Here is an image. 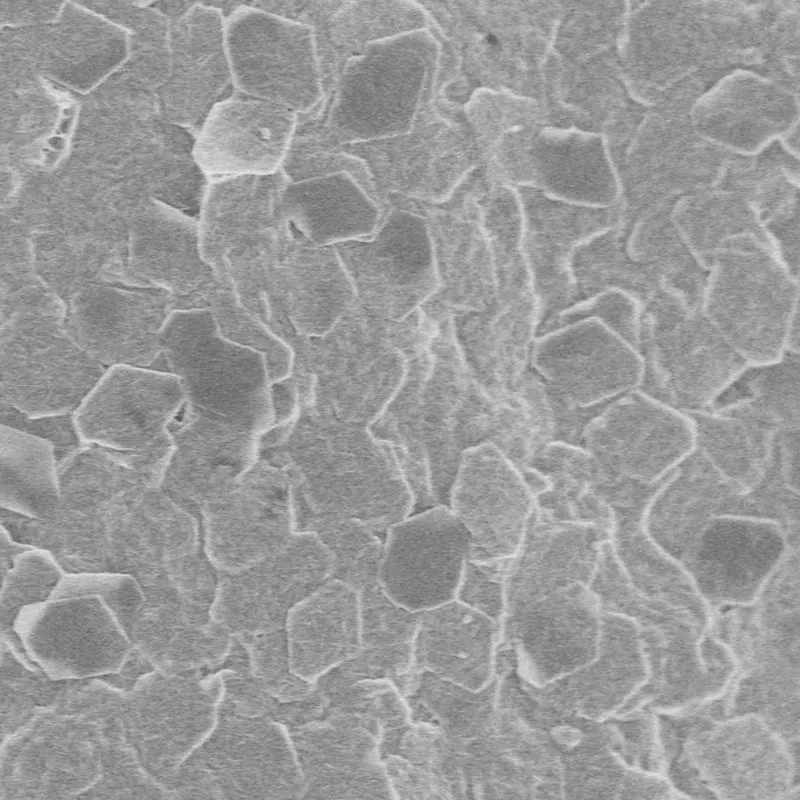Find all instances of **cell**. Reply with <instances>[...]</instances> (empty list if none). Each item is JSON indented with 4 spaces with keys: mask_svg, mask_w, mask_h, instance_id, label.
Returning a JSON list of instances; mask_svg holds the SVG:
<instances>
[{
    "mask_svg": "<svg viewBox=\"0 0 800 800\" xmlns=\"http://www.w3.org/2000/svg\"><path fill=\"white\" fill-rule=\"evenodd\" d=\"M285 631L292 672L316 683L360 650L359 590L328 579L290 610Z\"/></svg>",
    "mask_w": 800,
    "mask_h": 800,
    "instance_id": "cell-35",
    "label": "cell"
},
{
    "mask_svg": "<svg viewBox=\"0 0 800 800\" xmlns=\"http://www.w3.org/2000/svg\"><path fill=\"white\" fill-rule=\"evenodd\" d=\"M437 59L427 29L374 43L349 59L314 108L328 139L340 147L412 131Z\"/></svg>",
    "mask_w": 800,
    "mask_h": 800,
    "instance_id": "cell-5",
    "label": "cell"
},
{
    "mask_svg": "<svg viewBox=\"0 0 800 800\" xmlns=\"http://www.w3.org/2000/svg\"><path fill=\"white\" fill-rule=\"evenodd\" d=\"M521 474L535 508L550 520L612 530L614 514L602 498L606 473L583 447L549 442L528 459Z\"/></svg>",
    "mask_w": 800,
    "mask_h": 800,
    "instance_id": "cell-39",
    "label": "cell"
},
{
    "mask_svg": "<svg viewBox=\"0 0 800 800\" xmlns=\"http://www.w3.org/2000/svg\"><path fill=\"white\" fill-rule=\"evenodd\" d=\"M236 638L247 651L254 678L278 701H304L318 693L316 683L308 682L292 672L285 627Z\"/></svg>",
    "mask_w": 800,
    "mask_h": 800,
    "instance_id": "cell-49",
    "label": "cell"
},
{
    "mask_svg": "<svg viewBox=\"0 0 800 800\" xmlns=\"http://www.w3.org/2000/svg\"><path fill=\"white\" fill-rule=\"evenodd\" d=\"M332 557L310 532H296L278 552L218 574L210 614L235 637L285 627L290 610L331 578Z\"/></svg>",
    "mask_w": 800,
    "mask_h": 800,
    "instance_id": "cell-15",
    "label": "cell"
},
{
    "mask_svg": "<svg viewBox=\"0 0 800 800\" xmlns=\"http://www.w3.org/2000/svg\"><path fill=\"white\" fill-rule=\"evenodd\" d=\"M649 678L638 625L623 614L601 611L595 659L550 684L531 687L561 711L602 721L615 715Z\"/></svg>",
    "mask_w": 800,
    "mask_h": 800,
    "instance_id": "cell-30",
    "label": "cell"
},
{
    "mask_svg": "<svg viewBox=\"0 0 800 800\" xmlns=\"http://www.w3.org/2000/svg\"><path fill=\"white\" fill-rule=\"evenodd\" d=\"M570 269L576 303L617 290L641 308L670 295L700 310L707 276L670 214L663 211L643 214L629 223L620 220L587 240L575 250Z\"/></svg>",
    "mask_w": 800,
    "mask_h": 800,
    "instance_id": "cell-7",
    "label": "cell"
},
{
    "mask_svg": "<svg viewBox=\"0 0 800 800\" xmlns=\"http://www.w3.org/2000/svg\"><path fill=\"white\" fill-rule=\"evenodd\" d=\"M353 291L380 318L400 322L437 288L427 219L395 208L369 237L332 246Z\"/></svg>",
    "mask_w": 800,
    "mask_h": 800,
    "instance_id": "cell-12",
    "label": "cell"
},
{
    "mask_svg": "<svg viewBox=\"0 0 800 800\" xmlns=\"http://www.w3.org/2000/svg\"><path fill=\"white\" fill-rule=\"evenodd\" d=\"M797 119L798 103L789 91L747 73L724 80L694 112L700 134L744 152L789 131Z\"/></svg>",
    "mask_w": 800,
    "mask_h": 800,
    "instance_id": "cell-37",
    "label": "cell"
},
{
    "mask_svg": "<svg viewBox=\"0 0 800 800\" xmlns=\"http://www.w3.org/2000/svg\"><path fill=\"white\" fill-rule=\"evenodd\" d=\"M202 749V763L223 798H304L305 784L288 728L267 717L227 714Z\"/></svg>",
    "mask_w": 800,
    "mask_h": 800,
    "instance_id": "cell-23",
    "label": "cell"
},
{
    "mask_svg": "<svg viewBox=\"0 0 800 800\" xmlns=\"http://www.w3.org/2000/svg\"><path fill=\"white\" fill-rule=\"evenodd\" d=\"M1 424L50 442L54 447L58 466L76 453L83 442L74 413L29 417L1 403Z\"/></svg>",
    "mask_w": 800,
    "mask_h": 800,
    "instance_id": "cell-53",
    "label": "cell"
},
{
    "mask_svg": "<svg viewBox=\"0 0 800 800\" xmlns=\"http://www.w3.org/2000/svg\"><path fill=\"white\" fill-rule=\"evenodd\" d=\"M641 307L630 296L605 290L572 305L536 333V338L585 318L598 319L638 347Z\"/></svg>",
    "mask_w": 800,
    "mask_h": 800,
    "instance_id": "cell-51",
    "label": "cell"
},
{
    "mask_svg": "<svg viewBox=\"0 0 800 800\" xmlns=\"http://www.w3.org/2000/svg\"><path fill=\"white\" fill-rule=\"evenodd\" d=\"M288 730L305 784L304 798H395L381 759L376 720L324 711Z\"/></svg>",
    "mask_w": 800,
    "mask_h": 800,
    "instance_id": "cell-22",
    "label": "cell"
},
{
    "mask_svg": "<svg viewBox=\"0 0 800 800\" xmlns=\"http://www.w3.org/2000/svg\"><path fill=\"white\" fill-rule=\"evenodd\" d=\"M0 464L3 509L34 519H45L57 509L58 464L50 442L1 424Z\"/></svg>",
    "mask_w": 800,
    "mask_h": 800,
    "instance_id": "cell-44",
    "label": "cell"
},
{
    "mask_svg": "<svg viewBox=\"0 0 800 800\" xmlns=\"http://www.w3.org/2000/svg\"><path fill=\"white\" fill-rule=\"evenodd\" d=\"M640 390L683 412L708 408L748 363L700 310L674 296L641 308Z\"/></svg>",
    "mask_w": 800,
    "mask_h": 800,
    "instance_id": "cell-8",
    "label": "cell"
},
{
    "mask_svg": "<svg viewBox=\"0 0 800 800\" xmlns=\"http://www.w3.org/2000/svg\"><path fill=\"white\" fill-rule=\"evenodd\" d=\"M510 558L482 563L467 559L456 600L501 623Z\"/></svg>",
    "mask_w": 800,
    "mask_h": 800,
    "instance_id": "cell-52",
    "label": "cell"
},
{
    "mask_svg": "<svg viewBox=\"0 0 800 800\" xmlns=\"http://www.w3.org/2000/svg\"><path fill=\"white\" fill-rule=\"evenodd\" d=\"M253 5L312 30L323 98L346 62L366 47L426 29L424 12L408 1H253Z\"/></svg>",
    "mask_w": 800,
    "mask_h": 800,
    "instance_id": "cell-27",
    "label": "cell"
},
{
    "mask_svg": "<svg viewBox=\"0 0 800 800\" xmlns=\"http://www.w3.org/2000/svg\"><path fill=\"white\" fill-rule=\"evenodd\" d=\"M297 118L285 107L234 89L197 130L193 157L209 181L273 174L282 168Z\"/></svg>",
    "mask_w": 800,
    "mask_h": 800,
    "instance_id": "cell-26",
    "label": "cell"
},
{
    "mask_svg": "<svg viewBox=\"0 0 800 800\" xmlns=\"http://www.w3.org/2000/svg\"><path fill=\"white\" fill-rule=\"evenodd\" d=\"M127 223L128 280L168 291L177 310L206 308L218 279L203 256L198 220L143 197L131 205Z\"/></svg>",
    "mask_w": 800,
    "mask_h": 800,
    "instance_id": "cell-25",
    "label": "cell"
},
{
    "mask_svg": "<svg viewBox=\"0 0 800 800\" xmlns=\"http://www.w3.org/2000/svg\"><path fill=\"white\" fill-rule=\"evenodd\" d=\"M296 532L313 533L332 557L331 578L361 589L378 581L383 541L360 520L314 514L293 503Z\"/></svg>",
    "mask_w": 800,
    "mask_h": 800,
    "instance_id": "cell-46",
    "label": "cell"
},
{
    "mask_svg": "<svg viewBox=\"0 0 800 800\" xmlns=\"http://www.w3.org/2000/svg\"><path fill=\"white\" fill-rule=\"evenodd\" d=\"M470 537L449 507L410 514L386 531L378 571L384 593L408 611L456 599Z\"/></svg>",
    "mask_w": 800,
    "mask_h": 800,
    "instance_id": "cell-16",
    "label": "cell"
},
{
    "mask_svg": "<svg viewBox=\"0 0 800 800\" xmlns=\"http://www.w3.org/2000/svg\"><path fill=\"white\" fill-rule=\"evenodd\" d=\"M32 38L33 66L77 92L93 90L129 58L128 32L83 3H63Z\"/></svg>",
    "mask_w": 800,
    "mask_h": 800,
    "instance_id": "cell-31",
    "label": "cell"
},
{
    "mask_svg": "<svg viewBox=\"0 0 800 800\" xmlns=\"http://www.w3.org/2000/svg\"><path fill=\"white\" fill-rule=\"evenodd\" d=\"M661 746L671 780L708 798L799 797L798 743L758 716L722 718L700 705L666 719Z\"/></svg>",
    "mask_w": 800,
    "mask_h": 800,
    "instance_id": "cell-2",
    "label": "cell"
},
{
    "mask_svg": "<svg viewBox=\"0 0 800 800\" xmlns=\"http://www.w3.org/2000/svg\"><path fill=\"white\" fill-rule=\"evenodd\" d=\"M799 354L785 351L767 364H748L706 409L741 413L783 430H797Z\"/></svg>",
    "mask_w": 800,
    "mask_h": 800,
    "instance_id": "cell-45",
    "label": "cell"
},
{
    "mask_svg": "<svg viewBox=\"0 0 800 800\" xmlns=\"http://www.w3.org/2000/svg\"><path fill=\"white\" fill-rule=\"evenodd\" d=\"M0 252L1 320L23 311L63 309L37 272L31 232L5 214Z\"/></svg>",
    "mask_w": 800,
    "mask_h": 800,
    "instance_id": "cell-48",
    "label": "cell"
},
{
    "mask_svg": "<svg viewBox=\"0 0 800 800\" xmlns=\"http://www.w3.org/2000/svg\"><path fill=\"white\" fill-rule=\"evenodd\" d=\"M518 670L539 688L590 663L598 653L601 608L584 584L542 597L502 618Z\"/></svg>",
    "mask_w": 800,
    "mask_h": 800,
    "instance_id": "cell-24",
    "label": "cell"
},
{
    "mask_svg": "<svg viewBox=\"0 0 800 800\" xmlns=\"http://www.w3.org/2000/svg\"><path fill=\"white\" fill-rule=\"evenodd\" d=\"M64 575L48 553L33 547L2 577V607L11 614L52 598Z\"/></svg>",
    "mask_w": 800,
    "mask_h": 800,
    "instance_id": "cell-50",
    "label": "cell"
},
{
    "mask_svg": "<svg viewBox=\"0 0 800 800\" xmlns=\"http://www.w3.org/2000/svg\"><path fill=\"white\" fill-rule=\"evenodd\" d=\"M361 646L352 659L325 675L334 683L397 680L411 670L419 612L394 603L378 581L359 589Z\"/></svg>",
    "mask_w": 800,
    "mask_h": 800,
    "instance_id": "cell-42",
    "label": "cell"
},
{
    "mask_svg": "<svg viewBox=\"0 0 800 800\" xmlns=\"http://www.w3.org/2000/svg\"><path fill=\"white\" fill-rule=\"evenodd\" d=\"M437 288L421 306L436 324L455 313L483 311L497 293L495 267L487 237L476 223L429 224Z\"/></svg>",
    "mask_w": 800,
    "mask_h": 800,
    "instance_id": "cell-40",
    "label": "cell"
},
{
    "mask_svg": "<svg viewBox=\"0 0 800 800\" xmlns=\"http://www.w3.org/2000/svg\"><path fill=\"white\" fill-rule=\"evenodd\" d=\"M150 367L177 376L189 410L258 436L273 423L265 357L220 332L206 308L174 311L160 334Z\"/></svg>",
    "mask_w": 800,
    "mask_h": 800,
    "instance_id": "cell-6",
    "label": "cell"
},
{
    "mask_svg": "<svg viewBox=\"0 0 800 800\" xmlns=\"http://www.w3.org/2000/svg\"><path fill=\"white\" fill-rule=\"evenodd\" d=\"M649 505L613 511L610 543L614 554L640 593L688 611L711 629L712 610L690 575L649 534L645 524Z\"/></svg>",
    "mask_w": 800,
    "mask_h": 800,
    "instance_id": "cell-41",
    "label": "cell"
},
{
    "mask_svg": "<svg viewBox=\"0 0 800 800\" xmlns=\"http://www.w3.org/2000/svg\"><path fill=\"white\" fill-rule=\"evenodd\" d=\"M522 246L538 302L537 330L576 303L570 263L575 250L614 226L615 207L599 208L554 198L532 185H518Z\"/></svg>",
    "mask_w": 800,
    "mask_h": 800,
    "instance_id": "cell-20",
    "label": "cell"
},
{
    "mask_svg": "<svg viewBox=\"0 0 800 800\" xmlns=\"http://www.w3.org/2000/svg\"><path fill=\"white\" fill-rule=\"evenodd\" d=\"M205 552L221 572L244 569L284 548L296 533L293 479L257 457L236 481L202 504Z\"/></svg>",
    "mask_w": 800,
    "mask_h": 800,
    "instance_id": "cell-13",
    "label": "cell"
},
{
    "mask_svg": "<svg viewBox=\"0 0 800 800\" xmlns=\"http://www.w3.org/2000/svg\"><path fill=\"white\" fill-rule=\"evenodd\" d=\"M581 446L614 476L655 484L694 450L688 415L642 390L607 404L585 427Z\"/></svg>",
    "mask_w": 800,
    "mask_h": 800,
    "instance_id": "cell-14",
    "label": "cell"
},
{
    "mask_svg": "<svg viewBox=\"0 0 800 800\" xmlns=\"http://www.w3.org/2000/svg\"><path fill=\"white\" fill-rule=\"evenodd\" d=\"M701 705H702V704H701ZM699 706H700V705H699ZM697 707H698V706H697ZM686 710H687V709H686ZM681 711H682V710H681ZM678 712H679V711H678ZM672 713H673V712H659V713L657 714V725H658V737H659V742H660V731H661V727H662L663 720H664L665 716H667V715H669V714H672ZM660 746H661V744H660ZM661 750H662V749H661ZM662 754H663V752H662ZM663 759H664V757H663ZM664 771H665V765H664ZM665 776H666V778L668 779V781H669V783L671 784V786H672V787H673L675 790H677L678 792L682 793L683 795H685V796H690V797H697V798H707V796H706L705 794H703V793H700V792H690V791H684V790H682L681 788L674 786V785H673V784L670 782V780H669V778H668V776H667V773H666V772H665Z\"/></svg>",
    "mask_w": 800,
    "mask_h": 800,
    "instance_id": "cell-55",
    "label": "cell"
},
{
    "mask_svg": "<svg viewBox=\"0 0 800 800\" xmlns=\"http://www.w3.org/2000/svg\"><path fill=\"white\" fill-rule=\"evenodd\" d=\"M778 521L758 515L712 517L681 560L711 610L752 603L790 550Z\"/></svg>",
    "mask_w": 800,
    "mask_h": 800,
    "instance_id": "cell-18",
    "label": "cell"
},
{
    "mask_svg": "<svg viewBox=\"0 0 800 800\" xmlns=\"http://www.w3.org/2000/svg\"><path fill=\"white\" fill-rule=\"evenodd\" d=\"M670 216L702 266L719 246L732 238L742 235L769 238L754 208L736 198L690 200L678 206Z\"/></svg>",
    "mask_w": 800,
    "mask_h": 800,
    "instance_id": "cell-47",
    "label": "cell"
},
{
    "mask_svg": "<svg viewBox=\"0 0 800 800\" xmlns=\"http://www.w3.org/2000/svg\"><path fill=\"white\" fill-rule=\"evenodd\" d=\"M707 270L701 313L748 363L782 357L799 318V278L767 237L742 235L719 246Z\"/></svg>",
    "mask_w": 800,
    "mask_h": 800,
    "instance_id": "cell-4",
    "label": "cell"
},
{
    "mask_svg": "<svg viewBox=\"0 0 800 800\" xmlns=\"http://www.w3.org/2000/svg\"><path fill=\"white\" fill-rule=\"evenodd\" d=\"M501 623L454 599L419 612L412 667L477 692L490 685Z\"/></svg>",
    "mask_w": 800,
    "mask_h": 800,
    "instance_id": "cell-34",
    "label": "cell"
},
{
    "mask_svg": "<svg viewBox=\"0 0 800 800\" xmlns=\"http://www.w3.org/2000/svg\"><path fill=\"white\" fill-rule=\"evenodd\" d=\"M546 194L570 203L611 208L619 196L601 137L580 131L542 129L525 144V178Z\"/></svg>",
    "mask_w": 800,
    "mask_h": 800,
    "instance_id": "cell-36",
    "label": "cell"
},
{
    "mask_svg": "<svg viewBox=\"0 0 800 800\" xmlns=\"http://www.w3.org/2000/svg\"><path fill=\"white\" fill-rule=\"evenodd\" d=\"M529 364L557 393L579 407L605 405L638 389L644 374L638 347L595 318L537 337Z\"/></svg>",
    "mask_w": 800,
    "mask_h": 800,
    "instance_id": "cell-19",
    "label": "cell"
},
{
    "mask_svg": "<svg viewBox=\"0 0 800 800\" xmlns=\"http://www.w3.org/2000/svg\"><path fill=\"white\" fill-rule=\"evenodd\" d=\"M452 332L461 356L474 380L493 399L517 391L530 362L538 325L534 293L483 311L455 313Z\"/></svg>",
    "mask_w": 800,
    "mask_h": 800,
    "instance_id": "cell-33",
    "label": "cell"
},
{
    "mask_svg": "<svg viewBox=\"0 0 800 800\" xmlns=\"http://www.w3.org/2000/svg\"><path fill=\"white\" fill-rule=\"evenodd\" d=\"M610 535L596 525L554 522L534 507L509 561L503 617L576 584L589 586Z\"/></svg>",
    "mask_w": 800,
    "mask_h": 800,
    "instance_id": "cell-29",
    "label": "cell"
},
{
    "mask_svg": "<svg viewBox=\"0 0 800 800\" xmlns=\"http://www.w3.org/2000/svg\"><path fill=\"white\" fill-rule=\"evenodd\" d=\"M124 266L105 270L63 300V323L106 367H151L160 356V334L177 310L176 300L161 288L130 282Z\"/></svg>",
    "mask_w": 800,
    "mask_h": 800,
    "instance_id": "cell-11",
    "label": "cell"
},
{
    "mask_svg": "<svg viewBox=\"0 0 800 800\" xmlns=\"http://www.w3.org/2000/svg\"><path fill=\"white\" fill-rule=\"evenodd\" d=\"M224 40L236 91L298 115L322 101V78L308 26L243 2L224 18Z\"/></svg>",
    "mask_w": 800,
    "mask_h": 800,
    "instance_id": "cell-10",
    "label": "cell"
},
{
    "mask_svg": "<svg viewBox=\"0 0 800 800\" xmlns=\"http://www.w3.org/2000/svg\"><path fill=\"white\" fill-rule=\"evenodd\" d=\"M170 67L161 95L166 115L196 131L234 91L224 40V16L211 3H193L169 26Z\"/></svg>",
    "mask_w": 800,
    "mask_h": 800,
    "instance_id": "cell-28",
    "label": "cell"
},
{
    "mask_svg": "<svg viewBox=\"0 0 800 800\" xmlns=\"http://www.w3.org/2000/svg\"><path fill=\"white\" fill-rule=\"evenodd\" d=\"M186 404L174 374L150 367L114 365L75 411L85 442L142 454L169 445L168 426Z\"/></svg>",
    "mask_w": 800,
    "mask_h": 800,
    "instance_id": "cell-17",
    "label": "cell"
},
{
    "mask_svg": "<svg viewBox=\"0 0 800 800\" xmlns=\"http://www.w3.org/2000/svg\"><path fill=\"white\" fill-rule=\"evenodd\" d=\"M1 403L29 417L75 413L106 367L68 333L63 309L1 320Z\"/></svg>",
    "mask_w": 800,
    "mask_h": 800,
    "instance_id": "cell-9",
    "label": "cell"
},
{
    "mask_svg": "<svg viewBox=\"0 0 800 800\" xmlns=\"http://www.w3.org/2000/svg\"><path fill=\"white\" fill-rule=\"evenodd\" d=\"M685 413L694 427L695 449L728 481L747 492L756 488L774 460L783 429L710 409Z\"/></svg>",
    "mask_w": 800,
    "mask_h": 800,
    "instance_id": "cell-43",
    "label": "cell"
},
{
    "mask_svg": "<svg viewBox=\"0 0 800 800\" xmlns=\"http://www.w3.org/2000/svg\"><path fill=\"white\" fill-rule=\"evenodd\" d=\"M732 608L712 618L735 661L726 717L752 714L784 740L799 739V596L768 587Z\"/></svg>",
    "mask_w": 800,
    "mask_h": 800,
    "instance_id": "cell-3",
    "label": "cell"
},
{
    "mask_svg": "<svg viewBox=\"0 0 800 800\" xmlns=\"http://www.w3.org/2000/svg\"><path fill=\"white\" fill-rule=\"evenodd\" d=\"M726 514L764 516L749 492L724 478L695 449L660 487L645 524L656 543L681 564L706 523Z\"/></svg>",
    "mask_w": 800,
    "mask_h": 800,
    "instance_id": "cell-32",
    "label": "cell"
},
{
    "mask_svg": "<svg viewBox=\"0 0 800 800\" xmlns=\"http://www.w3.org/2000/svg\"><path fill=\"white\" fill-rule=\"evenodd\" d=\"M534 507L523 475L496 446L484 444L463 453L449 508L469 534L468 560L514 556Z\"/></svg>",
    "mask_w": 800,
    "mask_h": 800,
    "instance_id": "cell-21",
    "label": "cell"
},
{
    "mask_svg": "<svg viewBox=\"0 0 800 800\" xmlns=\"http://www.w3.org/2000/svg\"><path fill=\"white\" fill-rule=\"evenodd\" d=\"M0 551H1V573L2 577L12 567L15 560L24 552L31 549V546L23 545L14 541L10 535L5 531L4 527L1 528L0 534Z\"/></svg>",
    "mask_w": 800,
    "mask_h": 800,
    "instance_id": "cell-54",
    "label": "cell"
},
{
    "mask_svg": "<svg viewBox=\"0 0 800 800\" xmlns=\"http://www.w3.org/2000/svg\"><path fill=\"white\" fill-rule=\"evenodd\" d=\"M278 209L286 226L317 246L369 237L382 221L378 203L345 172L287 180Z\"/></svg>",
    "mask_w": 800,
    "mask_h": 800,
    "instance_id": "cell-38",
    "label": "cell"
},
{
    "mask_svg": "<svg viewBox=\"0 0 800 800\" xmlns=\"http://www.w3.org/2000/svg\"><path fill=\"white\" fill-rule=\"evenodd\" d=\"M258 457L289 472L293 503L314 514L354 518L381 533L413 512L392 450L368 426L300 412L260 436Z\"/></svg>",
    "mask_w": 800,
    "mask_h": 800,
    "instance_id": "cell-1",
    "label": "cell"
}]
</instances>
